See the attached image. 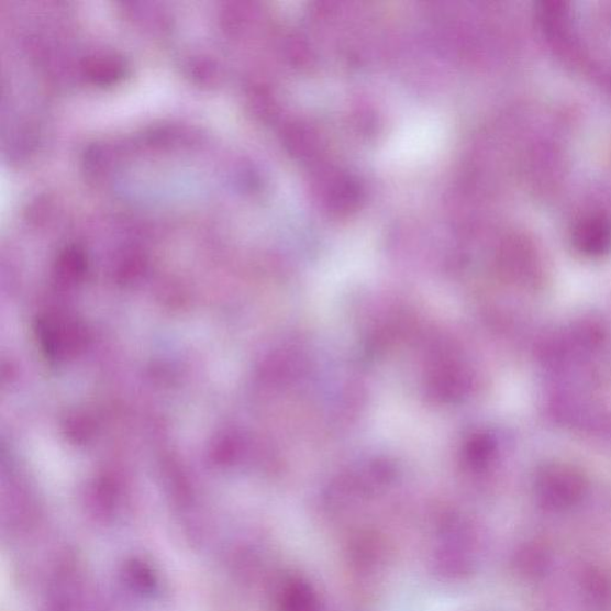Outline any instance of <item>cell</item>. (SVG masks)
<instances>
[{"instance_id":"obj_1","label":"cell","mask_w":611,"mask_h":611,"mask_svg":"<svg viewBox=\"0 0 611 611\" xmlns=\"http://www.w3.org/2000/svg\"><path fill=\"white\" fill-rule=\"evenodd\" d=\"M574 243L581 254L601 256L611 247V222L599 215L587 216L574 231Z\"/></svg>"}]
</instances>
